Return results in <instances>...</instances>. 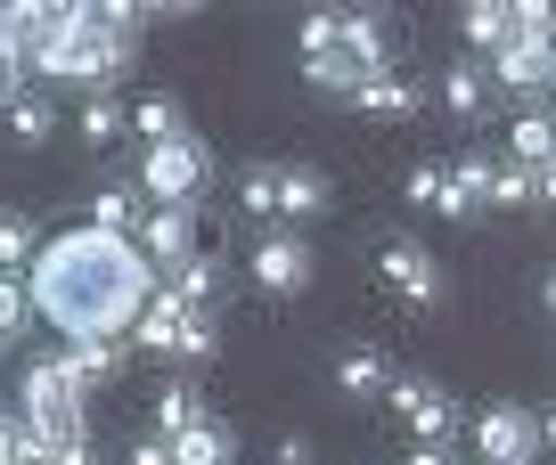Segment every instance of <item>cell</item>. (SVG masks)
<instances>
[{"label": "cell", "instance_id": "1f68e13d", "mask_svg": "<svg viewBox=\"0 0 556 465\" xmlns=\"http://www.w3.org/2000/svg\"><path fill=\"white\" fill-rule=\"evenodd\" d=\"M213 351H222V335H213V319L197 310V319H189V335H180V367H205Z\"/></svg>", "mask_w": 556, "mask_h": 465}, {"label": "cell", "instance_id": "7c38bea8", "mask_svg": "<svg viewBox=\"0 0 556 465\" xmlns=\"http://www.w3.org/2000/svg\"><path fill=\"white\" fill-rule=\"evenodd\" d=\"M507 164H523V172H548L556 164V115L548 106H532V115H516V131H507Z\"/></svg>", "mask_w": 556, "mask_h": 465}, {"label": "cell", "instance_id": "e0dca14e", "mask_svg": "<svg viewBox=\"0 0 556 465\" xmlns=\"http://www.w3.org/2000/svg\"><path fill=\"white\" fill-rule=\"evenodd\" d=\"M148 212H156V205H148L139 189H99V196H90V229H106V237H139Z\"/></svg>", "mask_w": 556, "mask_h": 465}, {"label": "cell", "instance_id": "cb8c5ba5", "mask_svg": "<svg viewBox=\"0 0 556 465\" xmlns=\"http://www.w3.org/2000/svg\"><path fill=\"white\" fill-rule=\"evenodd\" d=\"M131 131L148 139V147H164V139H189V122H180V106L164 99V90H148V99L131 106Z\"/></svg>", "mask_w": 556, "mask_h": 465}, {"label": "cell", "instance_id": "e575fe53", "mask_svg": "<svg viewBox=\"0 0 556 465\" xmlns=\"http://www.w3.org/2000/svg\"><path fill=\"white\" fill-rule=\"evenodd\" d=\"M131 465H180V457H173V441H164V432H139V441H131Z\"/></svg>", "mask_w": 556, "mask_h": 465}, {"label": "cell", "instance_id": "277c9868", "mask_svg": "<svg viewBox=\"0 0 556 465\" xmlns=\"http://www.w3.org/2000/svg\"><path fill=\"white\" fill-rule=\"evenodd\" d=\"M393 416L409 425V441L417 449H442V441H458V409H451V392H442L434 376H393Z\"/></svg>", "mask_w": 556, "mask_h": 465}, {"label": "cell", "instance_id": "d4e9b609", "mask_svg": "<svg viewBox=\"0 0 556 465\" xmlns=\"http://www.w3.org/2000/svg\"><path fill=\"white\" fill-rule=\"evenodd\" d=\"M41 261V237H34V221H25V212H0V270L9 277H25Z\"/></svg>", "mask_w": 556, "mask_h": 465}, {"label": "cell", "instance_id": "8992f818", "mask_svg": "<svg viewBox=\"0 0 556 465\" xmlns=\"http://www.w3.org/2000/svg\"><path fill=\"white\" fill-rule=\"evenodd\" d=\"M377 277H384L409 310H434V302H442V270H434V254H426L417 237H384V245H377Z\"/></svg>", "mask_w": 556, "mask_h": 465}, {"label": "cell", "instance_id": "4316f807", "mask_svg": "<svg viewBox=\"0 0 556 465\" xmlns=\"http://www.w3.org/2000/svg\"><path fill=\"white\" fill-rule=\"evenodd\" d=\"M238 205L254 212V221H278V164H245V180H238Z\"/></svg>", "mask_w": 556, "mask_h": 465}, {"label": "cell", "instance_id": "603a6c76", "mask_svg": "<svg viewBox=\"0 0 556 465\" xmlns=\"http://www.w3.org/2000/svg\"><path fill=\"white\" fill-rule=\"evenodd\" d=\"M50 131H58V99L50 90H25V99L9 106V139H17V147H41Z\"/></svg>", "mask_w": 556, "mask_h": 465}, {"label": "cell", "instance_id": "4fadbf2b", "mask_svg": "<svg viewBox=\"0 0 556 465\" xmlns=\"http://www.w3.org/2000/svg\"><path fill=\"white\" fill-rule=\"evenodd\" d=\"M336 392H344V400H384V392H393L384 351H377V344H352L344 360H336Z\"/></svg>", "mask_w": 556, "mask_h": 465}, {"label": "cell", "instance_id": "836d02e7", "mask_svg": "<svg viewBox=\"0 0 556 465\" xmlns=\"http://www.w3.org/2000/svg\"><path fill=\"white\" fill-rule=\"evenodd\" d=\"M25 74H34V66H17V57H0V115H9V106H17L25 90H34Z\"/></svg>", "mask_w": 556, "mask_h": 465}, {"label": "cell", "instance_id": "d590c367", "mask_svg": "<svg viewBox=\"0 0 556 465\" xmlns=\"http://www.w3.org/2000/svg\"><path fill=\"white\" fill-rule=\"evenodd\" d=\"M17 457H25V416L0 409V465H17Z\"/></svg>", "mask_w": 556, "mask_h": 465}, {"label": "cell", "instance_id": "60d3db41", "mask_svg": "<svg viewBox=\"0 0 556 465\" xmlns=\"http://www.w3.org/2000/svg\"><path fill=\"white\" fill-rule=\"evenodd\" d=\"M540 196H548V205H556V164H548V172H540Z\"/></svg>", "mask_w": 556, "mask_h": 465}, {"label": "cell", "instance_id": "30bf717a", "mask_svg": "<svg viewBox=\"0 0 556 465\" xmlns=\"http://www.w3.org/2000/svg\"><path fill=\"white\" fill-rule=\"evenodd\" d=\"M328 212V172L319 164H278V229H303Z\"/></svg>", "mask_w": 556, "mask_h": 465}, {"label": "cell", "instance_id": "f1b7e54d", "mask_svg": "<svg viewBox=\"0 0 556 465\" xmlns=\"http://www.w3.org/2000/svg\"><path fill=\"white\" fill-rule=\"evenodd\" d=\"M442 189H451V172H442V164H409V180H401V196H409L417 212H434Z\"/></svg>", "mask_w": 556, "mask_h": 465}, {"label": "cell", "instance_id": "d6986e66", "mask_svg": "<svg viewBox=\"0 0 556 465\" xmlns=\"http://www.w3.org/2000/svg\"><path fill=\"white\" fill-rule=\"evenodd\" d=\"M173 457H180V465H238V432H229L222 416H205V425H189V432L173 441Z\"/></svg>", "mask_w": 556, "mask_h": 465}, {"label": "cell", "instance_id": "b9f144b4", "mask_svg": "<svg viewBox=\"0 0 556 465\" xmlns=\"http://www.w3.org/2000/svg\"><path fill=\"white\" fill-rule=\"evenodd\" d=\"M9 344H17V335H9V327H0V360H9Z\"/></svg>", "mask_w": 556, "mask_h": 465}, {"label": "cell", "instance_id": "83f0119b", "mask_svg": "<svg viewBox=\"0 0 556 465\" xmlns=\"http://www.w3.org/2000/svg\"><path fill=\"white\" fill-rule=\"evenodd\" d=\"M516 41L556 57V0H516Z\"/></svg>", "mask_w": 556, "mask_h": 465}, {"label": "cell", "instance_id": "74e56055", "mask_svg": "<svg viewBox=\"0 0 556 465\" xmlns=\"http://www.w3.org/2000/svg\"><path fill=\"white\" fill-rule=\"evenodd\" d=\"M434 212H451V221H475V212H483V205H475V196L458 189V172H451V189H442V205H434Z\"/></svg>", "mask_w": 556, "mask_h": 465}, {"label": "cell", "instance_id": "44dd1931", "mask_svg": "<svg viewBox=\"0 0 556 465\" xmlns=\"http://www.w3.org/2000/svg\"><path fill=\"white\" fill-rule=\"evenodd\" d=\"M123 131H131V106H123L115 90H90L83 99V147H115Z\"/></svg>", "mask_w": 556, "mask_h": 465}, {"label": "cell", "instance_id": "ffe728a7", "mask_svg": "<svg viewBox=\"0 0 556 465\" xmlns=\"http://www.w3.org/2000/svg\"><path fill=\"white\" fill-rule=\"evenodd\" d=\"M205 392H197V384H164V392H156V432H164V441H180V432H189V425H205Z\"/></svg>", "mask_w": 556, "mask_h": 465}, {"label": "cell", "instance_id": "9c48e42d", "mask_svg": "<svg viewBox=\"0 0 556 465\" xmlns=\"http://www.w3.org/2000/svg\"><path fill=\"white\" fill-rule=\"evenodd\" d=\"M491 82H500L507 99H523V115H532V106L556 90V57H548V50H532V41H507V50L491 57Z\"/></svg>", "mask_w": 556, "mask_h": 465}, {"label": "cell", "instance_id": "484cf974", "mask_svg": "<svg viewBox=\"0 0 556 465\" xmlns=\"http://www.w3.org/2000/svg\"><path fill=\"white\" fill-rule=\"evenodd\" d=\"M532 196H540V172H523V164L500 155V172H491V212H516V205H532Z\"/></svg>", "mask_w": 556, "mask_h": 465}, {"label": "cell", "instance_id": "f35d334b", "mask_svg": "<svg viewBox=\"0 0 556 465\" xmlns=\"http://www.w3.org/2000/svg\"><path fill=\"white\" fill-rule=\"evenodd\" d=\"M540 441L556 449V400H548V409H540Z\"/></svg>", "mask_w": 556, "mask_h": 465}, {"label": "cell", "instance_id": "ba28073f", "mask_svg": "<svg viewBox=\"0 0 556 465\" xmlns=\"http://www.w3.org/2000/svg\"><path fill=\"white\" fill-rule=\"evenodd\" d=\"M312 277V237L303 229H262L254 237V286L262 294H295Z\"/></svg>", "mask_w": 556, "mask_h": 465}, {"label": "cell", "instance_id": "5b68a950", "mask_svg": "<svg viewBox=\"0 0 556 465\" xmlns=\"http://www.w3.org/2000/svg\"><path fill=\"white\" fill-rule=\"evenodd\" d=\"M139 254L156 261L164 277H173L180 261H197V254H205V205H156L148 229H139Z\"/></svg>", "mask_w": 556, "mask_h": 465}, {"label": "cell", "instance_id": "5bb4252c", "mask_svg": "<svg viewBox=\"0 0 556 465\" xmlns=\"http://www.w3.org/2000/svg\"><path fill=\"white\" fill-rule=\"evenodd\" d=\"M442 106H451L458 122H483L491 106H500V82H491V66H451V74H442Z\"/></svg>", "mask_w": 556, "mask_h": 465}, {"label": "cell", "instance_id": "52a82bcc", "mask_svg": "<svg viewBox=\"0 0 556 465\" xmlns=\"http://www.w3.org/2000/svg\"><path fill=\"white\" fill-rule=\"evenodd\" d=\"M475 441H483V465H532V449H540V409L500 400V409L475 416Z\"/></svg>", "mask_w": 556, "mask_h": 465}, {"label": "cell", "instance_id": "7402d4cb", "mask_svg": "<svg viewBox=\"0 0 556 465\" xmlns=\"http://www.w3.org/2000/svg\"><path fill=\"white\" fill-rule=\"evenodd\" d=\"M58 351H66V367H74L83 392H99V384L123 376V344H58Z\"/></svg>", "mask_w": 556, "mask_h": 465}, {"label": "cell", "instance_id": "8d00e7d4", "mask_svg": "<svg viewBox=\"0 0 556 465\" xmlns=\"http://www.w3.org/2000/svg\"><path fill=\"white\" fill-rule=\"evenodd\" d=\"M270 457H278V465H319V457H312V441H303V432H278V441H270Z\"/></svg>", "mask_w": 556, "mask_h": 465}, {"label": "cell", "instance_id": "ab89813d", "mask_svg": "<svg viewBox=\"0 0 556 465\" xmlns=\"http://www.w3.org/2000/svg\"><path fill=\"white\" fill-rule=\"evenodd\" d=\"M540 302H548V319H556V270H548V277H540Z\"/></svg>", "mask_w": 556, "mask_h": 465}, {"label": "cell", "instance_id": "f546056e", "mask_svg": "<svg viewBox=\"0 0 556 465\" xmlns=\"http://www.w3.org/2000/svg\"><path fill=\"white\" fill-rule=\"evenodd\" d=\"M491 172H500V147H475L467 164H458V189H467L475 205H491Z\"/></svg>", "mask_w": 556, "mask_h": 465}, {"label": "cell", "instance_id": "9a60e30c", "mask_svg": "<svg viewBox=\"0 0 556 465\" xmlns=\"http://www.w3.org/2000/svg\"><path fill=\"white\" fill-rule=\"evenodd\" d=\"M352 106H361V115H384V122H409V115H426V82H409V74H377Z\"/></svg>", "mask_w": 556, "mask_h": 465}, {"label": "cell", "instance_id": "8fae6325", "mask_svg": "<svg viewBox=\"0 0 556 465\" xmlns=\"http://www.w3.org/2000/svg\"><path fill=\"white\" fill-rule=\"evenodd\" d=\"M189 319H197V310L180 302L173 286H164L156 302L139 310V327H131V344H139V351H156V360H180V335H189Z\"/></svg>", "mask_w": 556, "mask_h": 465}, {"label": "cell", "instance_id": "ac0fdd59", "mask_svg": "<svg viewBox=\"0 0 556 465\" xmlns=\"http://www.w3.org/2000/svg\"><path fill=\"white\" fill-rule=\"evenodd\" d=\"M164 286H173L189 310H205V319H213V302H222V254L205 245V254H197V261H180V270L164 277Z\"/></svg>", "mask_w": 556, "mask_h": 465}, {"label": "cell", "instance_id": "d6a6232c", "mask_svg": "<svg viewBox=\"0 0 556 465\" xmlns=\"http://www.w3.org/2000/svg\"><path fill=\"white\" fill-rule=\"evenodd\" d=\"M25 310H34V294H25V277H9V270H0V327L17 335V327H25Z\"/></svg>", "mask_w": 556, "mask_h": 465}, {"label": "cell", "instance_id": "3957f363", "mask_svg": "<svg viewBox=\"0 0 556 465\" xmlns=\"http://www.w3.org/2000/svg\"><path fill=\"white\" fill-rule=\"evenodd\" d=\"M205 189H213V147L197 131L139 155V196L148 205H205Z\"/></svg>", "mask_w": 556, "mask_h": 465}, {"label": "cell", "instance_id": "6da1fadb", "mask_svg": "<svg viewBox=\"0 0 556 465\" xmlns=\"http://www.w3.org/2000/svg\"><path fill=\"white\" fill-rule=\"evenodd\" d=\"M34 319L58 327L66 344H123L139 327V310L164 294V270L139 254V237H106V229H58L41 237V261L25 270Z\"/></svg>", "mask_w": 556, "mask_h": 465}, {"label": "cell", "instance_id": "7a4b0ae2", "mask_svg": "<svg viewBox=\"0 0 556 465\" xmlns=\"http://www.w3.org/2000/svg\"><path fill=\"white\" fill-rule=\"evenodd\" d=\"M83 400H90V392L74 384L66 351H50V360L25 367V392H17V416H25V457H58V449L90 441ZM25 457H17V465H25Z\"/></svg>", "mask_w": 556, "mask_h": 465}, {"label": "cell", "instance_id": "2e32d148", "mask_svg": "<svg viewBox=\"0 0 556 465\" xmlns=\"http://www.w3.org/2000/svg\"><path fill=\"white\" fill-rule=\"evenodd\" d=\"M458 34L500 57L507 41H516V0H467V9H458Z\"/></svg>", "mask_w": 556, "mask_h": 465}, {"label": "cell", "instance_id": "4dcf8cb0", "mask_svg": "<svg viewBox=\"0 0 556 465\" xmlns=\"http://www.w3.org/2000/svg\"><path fill=\"white\" fill-rule=\"evenodd\" d=\"M336 41H344V9H312V17H303V57L336 50Z\"/></svg>", "mask_w": 556, "mask_h": 465}]
</instances>
